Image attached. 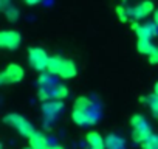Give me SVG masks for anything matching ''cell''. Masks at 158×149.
<instances>
[{"label":"cell","mask_w":158,"mask_h":149,"mask_svg":"<svg viewBox=\"0 0 158 149\" xmlns=\"http://www.w3.org/2000/svg\"><path fill=\"white\" fill-rule=\"evenodd\" d=\"M101 117L99 112V106L87 98V96H79L76 98L74 104H73V110H71V120L77 124V126H92L95 124Z\"/></svg>","instance_id":"6da1fadb"},{"label":"cell","mask_w":158,"mask_h":149,"mask_svg":"<svg viewBox=\"0 0 158 149\" xmlns=\"http://www.w3.org/2000/svg\"><path fill=\"white\" fill-rule=\"evenodd\" d=\"M130 126H132V140L138 144H143L152 135L150 126L143 115H133L130 120Z\"/></svg>","instance_id":"7a4b0ae2"},{"label":"cell","mask_w":158,"mask_h":149,"mask_svg":"<svg viewBox=\"0 0 158 149\" xmlns=\"http://www.w3.org/2000/svg\"><path fill=\"white\" fill-rule=\"evenodd\" d=\"M5 121H6L10 126H13L22 137L30 138V137L36 132L34 127H33V124H31L28 120H25L22 115H19V113H8V115L5 117Z\"/></svg>","instance_id":"3957f363"},{"label":"cell","mask_w":158,"mask_h":149,"mask_svg":"<svg viewBox=\"0 0 158 149\" xmlns=\"http://www.w3.org/2000/svg\"><path fill=\"white\" fill-rule=\"evenodd\" d=\"M48 61H50V56L47 54L45 50L37 48V47L30 48V51H28V62H30V65H31L34 70H37V71L47 70Z\"/></svg>","instance_id":"277c9868"},{"label":"cell","mask_w":158,"mask_h":149,"mask_svg":"<svg viewBox=\"0 0 158 149\" xmlns=\"http://www.w3.org/2000/svg\"><path fill=\"white\" fill-rule=\"evenodd\" d=\"M23 68L19 64H10L0 74V84L6 86V84H14V83H20L23 79Z\"/></svg>","instance_id":"5b68a950"},{"label":"cell","mask_w":158,"mask_h":149,"mask_svg":"<svg viewBox=\"0 0 158 149\" xmlns=\"http://www.w3.org/2000/svg\"><path fill=\"white\" fill-rule=\"evenodd\" d=\"M20 42H22V37L17 31L5 30L0 33V47L5 50H16V48H19Z\"/></svg>","instance_id":"8992f818"},{"label":"cell","mask_w":158,"mask_h":149,"mask_svg":"<svg viewBox=\"0 0 158 149\" xmlns=\"http://www.w3.org/2000/svg\"><path fill=\"white\" fill-rule=\"evenodd\" d=\"M150 13H153V3H152V0H143V2L138 3L135 8H130L129 10V16L133 17L135 20L144 19Z\"/></svg>","instance_id":"52a82bcc"},{"label":"cell","mask_w":158,"mask_h":149,"mask_svg":"<svg viewBox=\"0 0 158 149\" xmlns=\"http://www.w3.org/2000/svg\"><path fill=\"white\" fill-rule=\"evenodd\" d=\"M132 30L136 33L138 39H150L152 36H155L158 33V27L155 23H143V25H139V23L133 22L132 23Z\"/></svg>","instance_id":"ba28073f"},{"label":"cell","mask_w":158,"mask_h":149,"mask_svg":"<svg viewBox=\"0 0 158 149\" xmlns=\"http://www.w3.org/2000/svg\"><path fill=\"white\" fill-rule=\"evenodd\" d=\"M42 110H44V115L50 120H54L62 110H64V103L59 101V100H50V101H45L44 106H42Z\"/></svg>","instance_id":"9c48e42d"},{"label":"cell","mask_w":158,"mask_h":149,"mask_svg":"<svg viewBox=\"0 0 158 149\" xmlns=\"http://www.w3.org/2000/svg\"><path fill=\"white\" fill-rule=\"evenodd\" d=\"M77 74V68L74 65L73 61H68V59H64L59 71H57V76L59 78H64V79H70V78H74Z\"/></svg>","instance_id":"30bf717a"},{"label":"cell","mask_w":158,"mask_h":149,"mask_svg":"<svg viewBox=\"0 0 158 149\" xmlns=\"http://www.w3.org/2000/svg\"><path fill=\"white\" fill-rule=\"evenodd\" d=\"M0 8H2V13L10 22H16L19 19V11L11 3V0H0Z\"/></svg>","instance_id":"8fae6325"},{"label":"cell","mask_w":158,"mask_h":149,"mask_svg":"<svg viewBox=\"0 0 158 149\" xmlns=\"http://www.w3.org/2000/svg\"><path fill=\"white\" fill-rule=\"evenodd\" d=\"M28 143H30L31 149H48L50 147V143H48L47 137L44 134H40V132H34L28 138Z\"/></svg>","instance_id":"7c38bea8"},{"label":"cell","mask_w":158,"mask_h":149,"mask_svg":"<svg viewBox=\"0 0 158 149\" xmlns=\"http://www.w3.org/2000/svg\"><path fill=\"white\" fill-rule=\"evenodd\" d=\"M85 140L90 144V149H106V140L98 132H89Z\"/></svg>","instance_id":"4fadbf2b"},{"label":"cell","mask_w":158,"mask_h":149,"mask_svg":"<svg viewBox=\"0 0 158 149\" xmlns=\"http://www.w3.org/2000/svg\"><path fill=\"white\" fill-rule=\"evenodd\" d=\"M37 83H39V87H44V89H53L54 86H57V83H56V79H54V74H51V73H48V71L39 74Z\"/></svg>","instance_id":"5bb4252c"},{"label":"cell","mask_w":158,"mask_h":149,"mask_svg":"<svg viewBox=\"0 0 158 149\" xmlns=\"http://www.w3.org/2000/svg\"><path fill=\"white\" fill-rule=\"evenodd\" d=\"M126 141L118 135H109L106 138V149H124Z\"/></svg>","instance_id":"9a60e30c"},{"label":"cell","mask_w":158,"mask_h":149,"mask_svg":"<svg viewBox=\"0 0 158 149\" xmlns=\"http://www.w3.org/2000/svg\"><path fill=\"white\" fill-rule=\"evenodd\" d=\"M68 87L67 86H60V84H57V86H54L51 90H50V95H51V100H59V101H62V100H65L67 96H68Z\"/></svg>","instance_id":"2e32d148"},{"label":"cell","mask_w":158,"mask_h":149,"mask_svg":"<svg viewBox=\"0 0 158 149\" xmlns=\"http://www.w3.org/2000/svg\"><path fill=\"white\" fill-rule=\"evenodd\" d=\"M62 62H64V57H60V56H51V57H50V61H48L47 71H48V73H51V74H54V76H57V71H59V68H60Z\"/></svg>","instance_id":"e0dca14e"},{"label":"cell","mask_w":158,"mask_h":149,"mask_svg":"<svg viewBox=\"0 0 158 149\" xmlns=\"http://www.w3.org/2000/svg\"><path fill=\"white\" fill-rule=\"evenodd\" d=\"M156 45H153L150 42V39H138V42H136V50L139 53H143V54H147V56L153 51Z\"/></svg>","instance_id":"ac0fdd59"},{"label":"cell","mask_w":158,"mask_h":149,"mask_svg":"<svg viewBox=\"0 0 158 149\" xmlns=\"http://www.w3.org/2000/svg\"><path fill=\"white\" fill-rule=\"evenodd\" d=\"M144 100H146V103H147L149 109L152 110V113L158 118V95L152 93V95H149V96H147V98H144Z\"/></svg>","instance_id":"d6986e66"},{"label":"cell","mask_w":158,"mask_h":149,"mask_svg":"<svg viewBox=\"0 0 158 149\" xmlns=\"http://www.w3.org/2000/svg\"><path fill=\"white\" fill-rule=\"evenodd\" d=\"M141 146H143V149H158V135L152 134Z\"/></svg>","instance_id":"ffe728a7"},{"label":"cell","mask_w":158,"mask_h":149,"mask_svg":"<svg viewBox=\"0 0 158 149\" xmlns=\"http://www.w3.org/2000/svg\"><path fill=\"white\" fill-rule=\"evenodd\" d=\"M116 13H118V17H119V20L121 22H127L129 20V10L127 8H123V6H118L116 8Z\"/></svg>","instance_id":"44dd1931"},{"label":"cell","mask_w":158,"mask_h":149,"mask_svg":"<svg viewBox=\"0 0 158 149\" xmlns=\"http://www.w3.org/2000/svg\"><path fill=\"white\" fill-rule=\"evenodd\" d=\"M149 62L150 64H158V47H155L153 51L149 54Z\"/></svg>","instance_id":"7402d4cb"},{"label":"cell","mask_w":158,"mask_h":149,"mask_svg":"<svg viewBox=\"0 0 158 149\" xmlns=\"http://www.w3.org/2000/svg\"><path fill=\"white\" fill-rule=\"evenodd\" d=\"M42 0H25V3L27 5H37V3H40Z\"/></svg>","instance_id":"603a6c76"},{"label":"cell","mask_w":158,"mask_h":149,"mask_svg":"<svg viewBox=\"0 0 158 149\" xmlns=\"http://www.w3.org/2000/svg\"><path fill=\"white\" fill-rule=\"evenodd\" d=\"M153 23H155V25L158 27V10H156V11L153 13Z\"/></svg>","instance_id":"cb8c5ba5"},{"label":"cell","mask_w":158,"mask_h":149,"mask_svg":"<svg viewBox=\"0 0 158 149\" xmlns=\"http://www.w3.org/2000/svg\"><path fill=\"white\" fill-rule=\"evenodd\" d=\"M48 149H64L62 146H59V144H50V147Z\"/></svg>","instance_id":"d4e9b609"},{"label":"cell","mask_w":158,"mask_h":149,"mask_svg":"<svg viewBox=\"0 0 158 149\" xmlns=\"http://www.w3.org/2000/svg\"><path fill=\"white\" fill-rule=\"evenodd\" d=\"M153 93H155V95H158V83H156V84H155V87H153Z\"/></svg>","instance_id":"484cf974"},{"label":"cell","mask_w":158,"mask_h":149,"mask_svg":"<svg viewBox=\"0 0 158 149\" xmlns=\"http://www.w3.org/2000/svg\"><path fill=\"white\" fill-rule=\"evenodd\" d=\"M27 149H31V147H27Z\"/></svg>","instance_id":"4316f807"},{"label":"cell","mask_w":158,"mask_h":149,"mask_svg":"<svg viewBox=\"0 0 158 149\" xmlns=\"http://www.w3.org/2000/svg\"><path fill=\"white\" fill-rule=\"evenodd\" d=\"M156 120H158V118H156Z\"/></svg>","instance_id":"83f0119b"}]
</instances>
